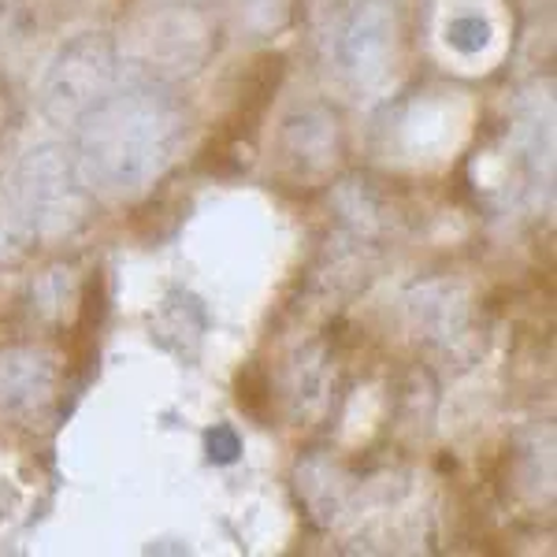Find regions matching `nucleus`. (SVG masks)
I'll list each match as a JSON object with an SVG mask.
<instances>
[{"mask_svg": "<svg viewBox=\"0 0 557 557\" xmlns=\"http://www.w3.org/2000/svg\"><path fill=\"white\" fill-rule=\"evenodd\" d=\"M178 123L183 115L175 101L157 83L141 78H134L131 86L115 83L78 123L83 131L78 172L108 194L138 190L172 160Z\"/></svg>", "mask_w": 557, "mask_h": 557, "instance_id": "f257e3e1", "label": "nucleus"}, {"mask_svg": "<svg viewBox=\"0 0 557 557\" xmlns=\"http://www.w3.org/2000/svg\"><path fill=\"white\" fill-rule=\"evenodd\" d=\"M115 86V57L112 45L101 38H83L60 52L45 83V115L64 127H78L83 115L108 89Z\"/></svg>", "mask_w": 557, "mask_h": 557, "instance_id": "f03ea898", "label": "nucleus"}, {"mask_svg": "<svg viewBox=\"0 0 557 557\" xmlns=\"http://www.w3.org/2000/svg\"><path fill=\"white\" fill-rule=\"evenodd\" d=\"M52 394V368L38 354L0 357V409L20 417L34 412Z\"/></svg>", "mask_w": 557, "mask_h": 557, "instance_id": "7ed1b4c3", "label": "nucleus"}, {"mask_svg": "<svg viewBox=\"0 0 557 557\" xmlns=\"http://www.w3.org/2000/svg\"><path fill=\"white\" fill-rule=\"evenodd\" d=\"M391 20L380 12H361L354 23H349V30H346V64L349 71H357V75H364V71H375L372 64L383 57L386 49H391Z\"/></svg>", "mask_w": 557, "mask_h": 557, "instance_id": "20e7f679", "label": "nucleus"}]
</instances>
